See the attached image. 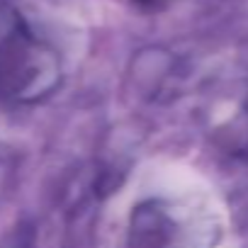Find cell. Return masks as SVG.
Returning <instances> with one entry per match:
<instances>
[{"mask_svg": "<svg viewBox=\"0 0 248 248\" xmlns=\"http://www.w3.org/2000/svg\"><path fill=\"white\" fill-rule=\"evenodd\" d=\"M132 3H137L139 8H161L166 0H132Z\"/></svg>", "mask_w": 248, "mask_h": 248, "instance_id": "cell-1", "label": "cell"}]
</instances>
